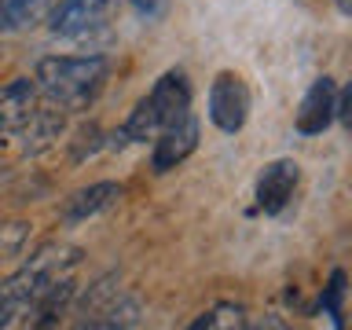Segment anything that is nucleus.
I'll return each instance as SVG.
<instances>
[{
	"mask_svg": "<svg viewBox=\"0 0 352 330\" xmlns=\"http://www.w3.org/2000/svg\"><path fill=\"white\" fill-rule=\"evenodd\" d=\"M110 74V66L103 55H88V59H41L33 85L37 92L59 110H85L99 96Z\"/></svg>",
	"mask_w": 352,
	"mask_h": 330,
	"instance_id": "f257e3e1",
	"label": "nucleus"
},
{
	"mask_svg": "<svg viewBox=\"0 0 352 330\" xmlns=\"http://www.w3.org/2000/svg\"><path fill=\"white\" fill-rule=\"evenodd\" d=\"M184 114H191V85H187L184 74L169 70L165 77H158V85L151 88V96L132 110V118L121 129V140L129 143H143L154 140L162 129L176 125Z\"/></svg>",
	"mask_w": 352,
	"mask_h": 330,
	"instance_id": "f03ea898",
	"label": "nucleus"
},
{
	"mask_svg": "<svg viewBox=\"0 0 352 330\" xmlns=\"http://www.w3.org/2000/svg\"><path fill=\"white\" fill-rule=\"evenodd\" d=\"M209 118L220 132H239L250 118V92L235 74H220L209 88Z\"/></svg>",
	"mask_w": 352,
	"mask_h": 330,
	"instance_id": "7ed1b4c3",
	"label": "nucleus"
},
{
	"mask_svg": "<svg viewBox=\"0 0 352 330\" xmlns=\"http://www.w3.org/2000/svg\"><path fill=\"white\" fill-rule=\"evenodd\" d=\"M107 15L110 0H63L44 22L52 26L55 37H88V33L103 30Z\"/></svg>",
	"mask_w": 352,
	"mask_h": 330,
	"instance_id": "20e7f679",
	"label": "nucleus"
},
{
	"mask_svg": "<svg viewBox=\"0 0 352 330\" xmlns=\"http://www.w3.org/2000/svg\"><path fill=\"white\" fill-rule=\"evenodd\" d=\"M37 114H41V92L30 77H19L0 92V136L26 132Z\"/></svg>",
	"mask_w": 352,
	"mask_h": 330,
	"instance_id": "39448f33",
	"label": "nucleus"
},
{
	"mask_svg": "<svg viewBox=\"0 0 352 330\" xmlns=\"http://www.w3.org/2000/svg\"><path fill=\"white\" fill-rule=\"evenodd\" d=\"M154 140H158V143H154V158H151L154 173H169V169H176V165H180L187 154L198 147V121L191 114H184L176 125L162 129Z\"/></svg>",
	"mask_w": 352,
	"mask_h": 330,
	"instance_id": "423d86ee",
	"label": "nucleus"
},
{
	"mask_svg": "<svg viewBox=\"0 0 352 330\" xmlns=\"http://www.w3.org/2000/svg\"><path fill=\"white\" fill-rule=\"evenodd\" d=\"M294 187H297V162L279 158V162L264 165V173L257 180V206L272 217L283 213L286 202L294 198Z\"/></svg>",
	"mask_w": 352,
	"mask_h": 330,
	"instance_id": "0eeeda50",
	"label": "nucleus"
},
{
	"mask_svg": "<svg viewBox=\"0 0 352 330\" xmlns=\"http://www.w3.org/2000/svg\"><path fill=\"white\" fill-rule=\"evenodd\" d=\"M334 81L330 77H316L312 88L301 99V110H297V132L305 136H319L323 129H330L334 121Z\"/></svg>",
	"mask_w": 352,
	"mask_h": 330,
	"instance_id": "6e6552de",
	"label": "nucleus"
},
{
	"mask_svg": "<svg viewBox=\"0 0 352 330\" xmlns=\"http://www.w3.org/2000/svg\"><path fill=\"white\" fill-rule=\"evenodd\" d=\"M118 198H121L118 184H92V187H85V191H77V195L66 198V206H63L59 217H63V224H81V220L110 209Z\"/></svg>",
	"mask_w": 352,
	"mask_h": 330,
	"instance_id": "1a4fd4ad",
	"label": "nucleus"
},
{
	"mask_svg": "<svg viewBox=\"0 0 352 330\" xmlns=\"http://www.w3.org/2000/svg\"><path fill=\"white\" fill-rule=\"evenodd\" d=\"M63 0H15L11 4V30H26V26H37L59 8Z\"/></svg>",
	"mask_w": 352,
	"mask_h": 330,
	"instance_id": "9d476101",
	"label": "nucleus"
},
{
	"mask_svg": "<svg viewBox=\"0 0 352 330\" xmlns=\"http://www.w3.org/2000/svg\"><path fill=\"white\" fill-rule=\"evenodd\" d=\"M235 327H246V312L239 305H217L202 319H195V330H235Z\"/></svg>",
	"mask_w": 352,
	"mask_h": 330,
	"instance_id": "9b49d317",
	"label": "nucleus"
},
{
	"mask_svg": "<svg viewBox=\"0 0 352 330\" xmlns=\"http://www.w3.org/2000/svg\"><path fill=\"white\" fill-rule=\"evenodd\" d=\"M341 297H345V272H334L330 290L323 297V308L330 312V319H334V327H341Z\"/></svg>",
	"mask_w": 352,
	"mask_h": 330,
	"instance_id": "f8f14e48",
	"label": "nucleus"
},
{
	"mask_svg": "<svg viewBox=\"0 0 352 330\" xmlns=\"http://www.w3.org/2000/svg\"><path fill=\"white\" fill-rule=\"evenodd\" d=\"M132 11H136L143 22H158L165 11H169V0H132Z\"/></svg>",
	"mask_w": 352,
	"mask_h": 330,
	"instance_id": "ddd939ff",
	"label": "nucleus"
},
{
	"mask_svg": "<svg viewBox=\"0 0 352 330\" xmlns=\"http://www.w3.org/2000/svg\"><path fill=\"white\" fill-rule=\"evenodd\" d=\"M11 4H15V0H0V33L11 30Z\"/></svg>",
	"mask_w": 352,
	"mask_h": 330,
	"instance_id": "4468645a",
	"label": "nucleus"
},
{
	"mask_svg": "<svg viewBox=\"0 0 352 330\" xmlns=\"http://www.w3.org/2000/svg\"><path fill=\"white\" fill-rule=\"evenodd\" d=\"M334 4H338L341 15H352V0H334Z\"/></svg>",
	"mask_w": 352,
	"mask_h": 330,
	"instance_id": "2eb2a0df",
	"label": "nucleus"
}]
</instances>
